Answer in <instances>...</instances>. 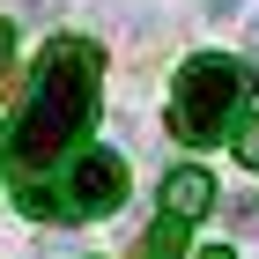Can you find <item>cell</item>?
<instances>
[{
  "mask_svg": "<svg viewBox=\"0 0 259 259\" xmlns=\"http://www.w3.org/2000/svg\"><path fill=\"white\" fill-rule=\"evenodd\" d=\"M97 81H104L97 45H81V37H52L45 45L37 74H30V104H22V119H15V163L22 170H37V163L74 148V134L97 111Z\"/></svg>",
  "mask_w": 259,
  "mask_h": 259,
  "instance_id": "6da1fadb",
  "label": "cell"
},
{
  "mask_svg": "<svg viewBox=\"0 0 259 259\" xmlns=\"http://www.w3.org/2000/svg\"><path fill=\"white\" fill-rule=\"evenodd\" d=\"M252 52H259V15H252Z\"/></svg>",
  "mask_w": 259,
  "mask_h": 259,
  "instance_id": "30bf717a",
  "label": "cell"
},
{
  "mask_svg": "<svg viewBox=\"0 0 259 259\" xmlns=\"http://www.w3.org/2000/svg\"><path fill=\"white\" fill-rule=\"evenodd\" d=\"M200 259H237V252H230V244H207V252H200Z\"/></svg>",
  "mask_w": 259,
  "mask_h": 259,
  "instance_id": "9c48e42d",
  "label": "cell"
},
{
  "mask_svg": "<svg viewBox=\"0 0 259 259\" xmlns=\"http://www.w3.org/2000/svg\"><path fill=\"white\" fill-rule=\"evenodd\" d=\"M126 200V156L119 148H81L67 170V215H111Z\"/></svg>",
  "mask_w": 259,
  "mask_h": 259,
  "instance_id": "3957f363",
  "label": "cell"
},
{
  "mask_svg": "<svg viewBox=\"0 0 259 259\" xmlns=\"http://www.w3.org/2000/svg\"><path fill=\"white\" fill-rule=\"evenodd\" d=\"M141 259H185V222L178 215H156L148 237H141Z\"/></svg>",
  "mask_w": 259,
  "mask_h": 259,
  "instance_id": "5b68a950",
  "label": "cell"
},
{
  "mask_svg": "<svg viewBox=\"0 0 259 259\" xmlns=\"http://www.w3.org/2000/svg\"><path fill=\"white\" fill-rule=\"evenodd\" d=\"M207 207H215V178H207L200 163H185V170H170V178H163V215L193 222V215H207Z\"/></svg>",
  "mask_w": 259,
  "mask_h": 259,
  "instance_id": "277c9868",
  "label": "cell"
},
{
  "mask_svg": "<svg viewBox=\"0 0 259 259\" xmlns=\"http://www.w3.org/2000/svg\"><path fill=\"white\" fill-rule=\"evenodd\" d=\"M222 222H230L237 237H259V193H237V200H222Z\"/></svg>",
  "mask_w": 259,
  "mask_h": 259,
  "instance_id": "8992f818",
  "label": "cell"
},
{
  "mask_svg": "<svg viewBox=\"0 0 259 259\" xmlns=\"http://www.w3.org/2000/svg\"><path fill=\"white\" fill-rule=\"evenodd\" d=\"M244 97H252V67L230 60V52H200V60H185L178 81H170V134L193 141V148H207V141H222V126L244 111Z\"/></svg>",
  "mask_w": 259,
  "mask_h": 259,
  "instance_id": "7a4b0ae2",
  "label": "cell"
},
{
  "mask_svg": "<svg viewBox=\"0 0 259 259\" xmlns=\"http://www.w3.org/2000/svg\"><path fill=\"white\" fill-rule=\"evenodd\" d=\"M8 52H15V30L0 22V74H8Z\"/></svg>",
  "mask_w": 259,
  "mask_h": 259,
  "instance_id": "ba28073f",
  "label": "cell"
},
{
  "mask_svg": "<svg viewBox=\"0 0 259 259\" xmlns=\"http://www.w3.org/2000/svg\"><path fill=\"white\" fill-rule=\"evenodd\" d=\"M215 8H230V0H215Z\"/></svg>",
  "mask_w": 259,
  "mask_h": 259,
  "instance_id": "8fae6325",
  "label": "cell"
},
{
  "mask_svg": "<svg viewBox=\"0 0 259 259\" xmlns=\"http://www.w3.org/2000/svg\"><path fill=\"white\" fill-rule=\"evenodd\" d=\"M237 163H244V170H259V111L244 119V134H237Z\"/></svg>",
  "mask_w": 259,
  "mask_h": 259,
  "instance_id": "52a82bcc",
  "label": "cell"
}]
</instances>
